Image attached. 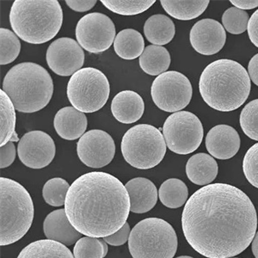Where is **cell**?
Returning a JSON list of instances; mask_svg holds the SVG:
<instances>
[{
	"label": "cell",
	"mask_w": 258,
	"mask_h": 258,
	"mask_svg": "<svg viewBox=\"0 0 258 258\" xmlns=\"http://www.w3.org/2000/svg\"><path fill=\"white\" fill-rule=\"evenodd\" d=\"M186 240L208 258H230L253 241L257 215L246 194L227 183H213L189 197L182 214Z\"/></svg>",
	"instance_id": "cell-1"
},
{
	"label": "cell",
	"mask_w": 258,
	"mask_h": 258,
	"mask_svg": "<svg viewBox=\"0 0 258 258\" xmlns=\"http://www.w3.org/2000/svg\"><path fill=\"white\" fill-rule=\"evenodd\" d=\"M64 212L81 234L105 238L126 223L130 198L119 179L106 172L93 171L82 175L71 185Z\"/></svg>",
	"instance_id": "cell-2"
},
{
	"label": "cell",
	"mask_w": 258,
	"mask_h": 258,
	"mask_svg": "<svg viewBox=\"0 0 258 258\" xmlns=\"http://www.w3.org/2000/svg\"><path fill=\"white\" fill-rule=\"evenodd\" d=\"M249 74L242 64L232 59L212 62L201 75L199 90L212 109L230 112L243 105L250 92Z\"/></svg>",
	"instance_id": "cell-3"
},
{
	"label": "cell",
	"mask_w": 258,
	"mask_h": 258,
	"mask_svg": "<svg viewBox=\"0 0 258 258\" xmlns=\"http://www.w3.org/2000/svg\"><path fill=\"white\" fill-rule=\"evenodd\" d=\"M10 23L18 38L30 44H43L61 29L63 11L57 0H16Z\"/></svg>",
	"instance_id": "cell-4"
},
{
	"label": "cell",
	"mask_w": 258,
	"mask_h": 258,
	"mask_svg": "<svg viewBox=\"0 0 258 258\" xmlns=\"http://www.w3.org/2000/svg\"><path fill=\"white\" fill-rule=\"evenodd\" d=\"M2 90L18 111L35 113L44 109L52 99L53 80L40 64L24 62L11 68L4 79Z\"/></svg>",
	"instance_id": "cell-5"
},
{
	"label": "cell",
	"mask_w": 258,
	"mask_h": 258,
	"mask_svg": "<svg viewBox=\"0 0 258 258\" xmlns=\"http://www.w3.org/2000/svg\"><path fill=\"white\" fill-rule=\"evenodd\" d=\"M0 245L24 238L34 220V204L23 185L12 179L0 178Z\"/></svg>",
	"instance_id": "cell-6"
},
{
	"label": "cell",
	"mask_w": 258,
	"mask_h": 258,
	"mask_svg": "<svg viewBox=\"0 0 258 258\" xmlns=\"http://www.w3.org/2000/svg\"><path fill=\"white\" fill-rule=\"evenodd\" d=\"M128 248L133 258H173L177 249V237L167 221L148 218L133 228Z\"/></svg>",
	"instance_id": "cell-7"
},
{
	"label": "cell",
	"mask_w": 258,
	"mask_h": 258,
	"mask_svg": "<svg viewBox=\"0 0 258 258\" xmlns=\"http://www.w3.org/2000/svg\"><path fill=\"white\" fill-rule=\"evenodd\" d=\"M164 135L148 124H139L126 131L121 141V153L127 164L148 170L161 163L166 153Z\"/></svg>",
	"instance_id": "cell-8"
},
{
	"label": "cell",
	"mask_w": 258,
	"mask_h": 258,
	"mask_svg": "<svg viewBox=\"0 0 258 258\" xmlns=\"http://www.w3.org/2000/svg\"><path fill=\"white\" fill-rule=\"evenodd\" d=\"M109 93V80L97 68H82L68 82V99L74 108L83 113H94L102 109Z\"/></svg>",
	"instance_id": "cell-9"
},
{
	"label": "cell",
	"mask_w": 258,
	"mask_h": 258,
	"mask_svg": "<svg viewBox=\"0 0 258 258\" xmlns=\"http://www.w3.org/2000/svg\"><path fill=\"white\" fill-rule=\"evenodd\" d=\"M163 135L168 148L180 155H187L198 149L204 135L203 124L196 114L179 111L164 121Z\"/></svg>",
	"instance_id": "cell-10"
},
{
	"label": "cell",
	"mask_w": 258,
	"mask_h": 258,
	"mask_svg": "<svg viewBox=\"0 0 258 258\" xmlns=\"http://www.w3.org/2000/svg\"><path fill=\"white\" fill-rule=\"evenodd\" d=\"M151 94L159 109L176 113L189 104L193 89L187 77L176 71H169L156 78Z\"/></svg>",
	"instance_id": "cell-11"
},
{
	"label": "cell",
	"mask_w": 258,
	"mask_h": 258,
	"mask_svg": "<svg viewBox=\"0 0 258 258\" xmlns=\"http://www.w3.org/2000/svg\"><path fill=\"white\" fill-rule=\"evenodd\" d=\"M115 37L113 21L103 13H89L77 24L78 43L90 53H103L109 49Z\"/></svg>",
	"instance_id": "cell-12"
},
{
	"label": "cell",
	"mask_w": 258,
	"mask_h": 258,
	"mask_svg": "<svg viewBox=\"0 0 258 258\" xmlns=\"http://www.w3.org/2000/svg\"><path fill=\"white\" fill-rule=\"evenodd\" d=\"M77 153L86 166L104 167L114 159L115 144L108 133L93 129L85 133L78 141Z\"/></svg>",
	"instance_id": "cell-13"
},
{
	"label": "cell",
	"mask_w": 258,
	"mask_h": 258,
	"mask_svg": "<svg viewBox=\"0 0 258 258\" xmlns=\"http://www.w3.org/2000/svg\"><path fill=\"white\" fill-rule=\"evenodd\" d=\"M47 63L59 76H73L82 69L85 62L84 50L75 40L61 37L53 41L47 50Z\"/></svg>",
	"instance_id": "cell-14"
},
{
	"label": "cell",
	"mask_w": 258,
	"mask_h": 258,
	"mask_svg": "<svg viewBox=\"0 0 258 258\" xmlns=\"http://www.w3.org/2000/svg\"><path fill=\"white\" fill-rule=\"evenodd\" d=\"M55 144L47 133L31 131L20 139L18 157L21 162L31 169H42L51 164L55 156Z\"/></svg>",
	"instance_id": "cell-15"
},
{
	"label": "cell",
	"mask_w": 258,
	"mask_h": 258,
	"mask_svg": "<svg viewBox=\"0 0 258 258\" xmlns=\"http://www.w3.org/2000/svg\"><path fill=\"white\" fill-rule=\"evenodd\" d=\"M189 39L197 53L213 55L219 53L226 44V30L216 20L203 19L192 27Z\"/></svg>",
	"instance_id": "cell-16"
},
{
	"label": "cell",
	"mask_w": 258,
	"mask_h": 258,
	"mask_svg": "<svg viewBox=\"0 0 258 258\" xmlns=\"http://www.w3.org/2000/svg\"><path fill=\"white\" fill-rule=\"evenodd\" d=\"M206 147L210 155L216 159H231L240 148V137L232 126L218 125L208 133Z\"/></svg>",
	"instance_id": "cell-17"
},
{
	"label": "cell",
	"mask_w": 258,
	"mask_h": 258,
	"mask_svg": "<svg viewBox=\"0 0 258 258\" xmlns=\"http://www.w3.org/2000/svg\"><path fill=\"white\" fill-rule=\"evenodd\" d=\"M126 190L130 198V211L144 214L155 207L158 202V190L151 180L136 177L126 182Z\"/></svg>",
	"instance_id": "cell-18"
},
{
	"label": "cell",
	"mask_w": 258,
	"mask_h": 258,
	"mask_svg": "<svg viewBox=\"0 0 258 258\" xmlns=\"http://www.w3.org/2000/svg\"><path fill=\"white\" fill-rule=\"evenodd\" d=\"M43 231L47 239L59 242L66 246H70L82 238V234L70 223L64 209H58L47 215L43 223Z\"/></svg>",
	"instance_id": "cell-19"
},
{
	"label": "cell",
	"mask_w": 258,
	"mask_h": 258,
	"mask_svg": "<svg viewBox=\"0 0 258 258\" xmlns=\"http://www.w3.org/2000/svg\"><path fill=\"white\" fill-rule=\"evenodd\" d=\"M144 111V101L135 91H120L112 100L113 116L121 123H135L142 117Z\"/></svg>",
	"instance_id": "cell-20"
},
{
	"label": "cell",
	"mask_w": 258,
	"mask_h": 258,
	"mask_svg": "<svg viewBox=\"0 0 258 258\" xmlns=\"http://www.w3.org/2000/svg\"><path fill=\"white\" fill-rule=\"evenodd\" d=\"M85 113L74 107H64L57 112L53 120L56 133L67 141H75L85 135L87 128Z\"/></svg>",
	"instance_id": "cell-21"
},
{
	"label": "cell",
	"mask_w": 258,
	"mask_h": 258,
	"mask_svg": "<svg viewBox=\"0 0 258 258\" xmlns=\"http://www.w3.org/2000/svg\"><path fill=\"white\" fill-rule=\"evenodd\" d=\"M219 171L217 162L206 153H197L188 159L186 174L191 182L197 185L207 186L216 178Z\"/></svg>",
	"instance_id": "cell-22"
},
{
	"label": "cell",
	"mask_w": 258,
	"mask_h": 258,
	"mask_svg": "<svg viewBox=\"0 0 258 258\" xmlns=\"http://www.w3.org/2000/svg\"><path fill=\"white\" fill-rule=\"evenodd\" d=\"M176 28L172 20L166 16L157 14L148 18L144 25L147 41L156 46L168 44L175 36Z\"/></svg>",
	"instance_id": "cell-23"
},
{
	"label": "cell",
	"mask_w": 258,
	"mask_h": 258,
	"mask_svg": "<svg viewBox=\"0 0 258 258\" xmlns=\"http://www.w3.org/2000/svg\"><path fill=\"white\" fill-rule=\"evenodd\" d=\"M114 52L123 59H135L144 52L145 41L141 33L126 29L118 33L114 41Z\"/></svg>",
	"instance_id": "cell-24"
},
{
	"label": "cell",
	"mask_w": 258,
	"mask_h": 258,
	"mask_svg": "<svg viewBox=\"0 0 258 258\" xmlns=\"http://www.w3.org/2000/svg\"><path fill=\"white\" fill-rule=\"evenodd\" d=\"M18 258H75L68 247L56 241H35L22 249Z\"/></svg>",
	"instance_id": "cell-25"
},
{
	"label": "cell",
	"mask_w": 258,
	"mask_h": 258,
	"mask_svg": "<svg viewBox=\"0 0 258 258\" xmlns=\"http://www.w3.org/2000/svg\"><path fill=\"white\" fill-rule=\"evenodd\" d=\"M140 67L151 76H159L170 68V54L163 46L150 45L140 57Z\"/></svg>",
	"instance_id": "cell-26"
},
{
	"label": "cell",
	"mask_w": 258,
	"mask_h": 258,
	"mask_svg": "<svg viewBox=\"0 0 258 258\" xmlns=\"http://www.w3.org/2000/svg\"><path fill=\"white\" fill-rule=\"evenodd\" d=\"M15 107L6 92L0 91V146L20 141L16 133Z\"/></svg>",
	"instance_id": "cell-27"
},
{
	"label": "cell",
	"mask_w": 258,
	"mask_h": 258,
	"mask_svg": "<svg viewBox=\"0 0 258 258\" xmlns=\"http://www.w3.org/2000/svg\"><path fill=\"white\" fill-rule=\"evenodd\" d=\"M164 11L172 18L178 20H192L202 15L209 6V0L195 1H170L161 0Z\"/></svg>",
	"instance_id": "cell-28"
},
{
	"label": "cell",
	"mask_w": 258,
	"mask_h": 258,
	"mask_svg": "<svg viewBox=\"0 0 258 258\" xmlns=\"http://www.w3.org/2000/svg\"><path fill=\"white\" fill-rule=\"evenodd\" d=\"M159 197L163 205L169 209H178L188 201V187L177 178H170L162 183Z\"/></svg>",
	"instance_id": "cell-29"
},
{
	"label": "cell",
	"mask_w": 258,
	"mask_h": 258,
	"mask_svg": "<svg viewBox=\"0 0 258 258\" xmlns=\"http://www.w3.org/2000/svg\"><path fill=\"white\" fill-rule=\"evenodd\" d=\"M108 243L102 239L85 236L77 241L74 249L75 258H103L108 254Z\"/></svg>",
	"instance_id": "cell-30"
},
{
	"label": "cell",
	"mask_w": 258,
	"mask_h": 258,
	"mask_svg": "<svg viewBox=\"0 0 258 258\" xmlns=\"http://www.w3.org/2000/svg\"><path fill=\"white\" fill-rule=\"evenodd\" d=\"M155 0H102L101 3L109 11L122 16L141 14L149 9Z\"/></svg>",
	"instance_id": "cell-31"
},
{
	"label": "cell",
	"mask_w": 258,
	"mask_h": 258,
	"mask_svg": "<svg viewBox=\"0 0 258 258\" xmlns=\"http://www.w3.org/2000/svg\"><path fill=\"white\" fill-rule=\"evenodd\" d=\"M0 64H8L15 61L21 51L18 35L7 29H0Z\"/></svg>",
	"instance_id": "cell-32"
},
{
	"label": "cell",
	"mask_w": 258,
	"mask_h": 258,
	"mask_svg": "<svg viewBox=\"0 0 258 258\" xmlns=\"http://www.w3.org/2000/svg\"><path fill=\"white\" fill-rule=\"evenodd\" d=\"M70 184L64 179L55 177L48 180L42 189V196L45 202L53 207L64 205L67 195Z\"/></svg>",
	"instance_id": "cell-33"
},
{
	"label": "cell",
	"mask_w": 258,
	"mask_h": 258,
	"mask_svg": "<svg viewBox=\"0 0 258 258\" xmlns=\"http://www.w3.org/2000/svg\"><path fill=\"white\" fill-rule=\"evenodd\" d=\"M249 20L248 13L236 7L226 10L222 16V24L225 29L233 35H239L246 31Z\"/></svg>",
	"instance_id": "cell-34"
},
{
	"label": "cell",
	"mask_w": 258,
	"mask_h": 258,
	"mask_svg": "<svg viewBox=\"0 0 258 258\" xmlns=\"http://www.w3.org/2000/svg\"><path fill=\"white\" fill-rule=\"evenodd\" d=\"M239 120L243 132L249 138L258 141V99L245 105L241 111Z\"/></svg>",
	"instance_id": "cell-35"
},
{
	"label": "cell",
	"mask_w": 258,
	"mask_h": 258,
	"mask_svg": "<svg viewBox=\"0 0 258 258\" xmlns=\"http://www.w3.org/2000/svg\"><path fill=\"white\" fill-rule=\"evenodd\" d=\"M243 170L249 183L258 188V143L247 151L243 158Z\"/></svg>",
	"instance_id": "cell-36"
},
{
	"label": "cell",
	"mask_w": 258,
	"mask_h": 258,
	"mask_svg": "<svg viewBox=\"0 0 258 258\" xmlns=\"http://www.w3.org/2000/svg\"><path fill=\"white\" fill-rule=\"evenodd\" d=\"M130 233H131V229L128 223H126L118 232L103 238V240L105 241L108 244L113 246H120V245H123L124 243L128 240Z\"/></svg>",
	"instance_id": "cell-37"
},
{
	"label": "cell",
	"mask_w": 258,
	"mask_h": 258,
	"mask_svg": "<svg viewBox=\"0 0 258 258\" xmlns=\"http://www.w3.org/2000/svg\"><path fill=\"white\" fill-rule=\"evenodd\" d=\"M0 153V167L1 169L8 167L16 159V147L12 141H10L7 144L1 147Z\"/></svg>",
	"instance_id": "cell-38"
},
{
	"label": "cell",
	"mask_w": 258,
	"mask_h": 258,
	"mask_svg": "<svg viewBox=\"0 0 258 258\" xmlns=\"http://www.w3.org/2000/svg\"><path fill=\"white\" fill-rule=\"evenodd\" d=\"M66 3L73 11L78 12H88L92 9L97 1L96 0H67Z\"/></svg>",
	"instance_id": "cell-39"
},
{
	"label": "cell",
	"mask_w": 258,
	"mask_h": 258,
	"mask_svg": "<svg viewBox=\"0 0 258 258\" xmlns=\"http://www.w3.org/2000/svg\"><path fill=\"white\" fill-rule=\"evenodd\" d=\"M247 30H248L249 40L255 47H258V10L255 11L251 16V18H249Z\"/></svg>",
	"instance_id": "cell-40"
},
{
	"label": "cell",
	"mask_w": 258,
	"mask_h": 258,
	"mask_svg": "<svg viewBox=\"0 0 258 258\" xmlns=\"http://www.w3.org/2000/svg\"><path fill=\"white\" fill-rule=\"evenodd\" d=\"M248 74L249 79L258 86V53L253 56L248 64Z\"/></svg>",
	"instance_id": "cell-41"
},
{
	"label": "cell",
	"mask_w": 258,
	"mask_h": 258,
	"mask_svg": "<svg viewBox=\"0 0 258 258\" xmlns=\"http://www.w3.org/2000/svg\"><path fill=\"white\" fill-rule=\"evenodd\" d=\"M231 3L238 9L251 10L258 6V0H231Z\"/></svg>",
	"instance_id": "cell-42"
},
{
	"label": "cell",
	"mask_w": 258,
	"mask_h": 258,
	"mask_svg": "<svg viewBox=\"0 0 258 258\" xmlns=\"http://www.w3.org/2000/svg\"><path fill=\"white\" fill-rule=\"evenodd\" d=\"M252 252L255 258H258V232H255V237L252 241Z\"/></svg>",
	"instance_id": "cell-43"
},
{
	"label": "cell",
	"mask_w": 258,
	"mask_h": 258,
	"mask_svg": "<svg viewBox=\"0 0 258 258\" xmlns=\"http://www.w3.org/2000/svg\"><path fill=\"white\" fill-rule=\"evenodd\" d=\"M176 258H194L191 257V256H188V255H182V256H178V257Z\"/></svg>",
	"instance_id": "cell-44"
}]
</instances>
